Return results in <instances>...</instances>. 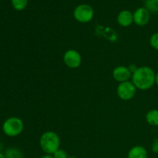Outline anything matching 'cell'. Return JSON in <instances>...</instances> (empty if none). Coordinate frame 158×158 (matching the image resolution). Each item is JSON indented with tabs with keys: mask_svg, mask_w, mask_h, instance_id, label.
Here are the masks:
<instances>
[{
	"mask_svg": "<svg viewBox=\"0 0 158 158\" xmlns=\"http://www.w3.org/2000/svg\"><path fill=\"white\" fill-rule=\"evenodd\" d=\"M156 73L150 66H143L138 67L132 73L131 81L136 88L140 90H148L155 84Z\"/></svg>",
	"mask_w": 158,
	"mask_h": 158,
	"instance_id": "cell-1",
	"label": "cell"
},
{
	"mask_svg": "<svg viewBox=\"0 0 158 158\" xmlns=\"http://www.w3.org/2000/svg\"><path fill=\"white\" fill-rule=\"evenodd\" d=\"M60 136L54 131H46L43 133L40 139V146L46 154H52L60 148Z\"/></svg>",
	"mask_w": 158,
	"mask_h": 158,
	"instance_id": "cell-2",
	"label": "cell"
},
{
	"mask_svg": "<svg viewBox=\"0 0 158 158\" xmlns=\"http://www.w3.org/2000/svg\"><path fill=\"white\" fill-rule=\"evenodd\" d=\"M24 129V123L20 118L12 117L8 118L2 125V131L6 135L9 137H17L23 132Z\"/></svg>",
	"mask_w": 158,
	"mask_h": 158,
	"instance_id": "cell-3",
	"label": "cell"
},
{
	"mask_svg": "<svg viewBox=\"0 0 158 158\" xmlns=\"http://www.w3.org/2000/svg\"><path fill=\"white\" fill-rule=\"evenodd\" d=\"M94 11L92 6L88 4H80L73 10V17L80 23H87L93 19Z\"/></svg>",
	"mask_w": 158,
	"mask_h": 158,
	"instance_id": "cell-4",
	"label": "cell"
},
{
	"mask_svg": "<svg viewBox=\"0 0 158 158\" xmlns=\"http://www.w3.org/2000/svg\"><path fill=\"white\" fill-rule=\"evenodd\" d=\"M137 88L132 81H126L119 83L117 88V94L119 98L124 101L131 100L135 97Z\"/></svg>",
	"mask_w": 158,
	"mask_h": 158,
	"instance_id": "cell-5",
	"label": "cell"
},
{
	"mask_svg": "<svg viewBox=\"0 0 158 158\" xmlns=\"http://www.w3.org/2000/svg\"><path fill=\"white\" fill-rule=\"evenodd\" d=\"M63 63L69 69H77L82 63V56L78 51L68 49L63 55Z\"/></svg>",
	"mask_w": 158,
	"mask_h": 158,
	"instance_id": "cell-6",
	"label": "cell"
},
{
	"mask_svg": "<svg viewBox=\"0 0 158 158\" xmlns=\"http://www.w3.org/2000/svg\"><path fill=\"white\" fill-rule=\"evenodd\" d=\"M151 12L145 7H140L134 12V23L138 26H144L149 23Z\"/></svg>",
	"mask_w": 158,
	"mask_h": 158,
	"instance_id": "cell-7",
	"label": "cell"
},
{
	"mask_svg": "<svg viewBox=\"0 0 158 158\" xmlns=\"http://www.w3.org/2000/svg\"><path fill=\"white\" fill-rule=\"evenodd\" d=\"M132 77V73L128 67L125 66H118L113 70V78L119 83L129 81Z\"/></svg>",
	"mask_w": 158,
	"mask_h": 158,
	"instance_id": "cell-8",
	"label": "cell"
},
{
	"mask_svg": "<svg viewBox=\"0 0 158 158\" xmlns=\"http://www.w3.org/2000/svg\"><path fill=\"white\" fill-rule=\"evenodd\" d=\"M117 21L122 27H128L134 23V13L129 10H122L117 15Z\"/></svg>",
	"mask_w": 158,
	"mask_h": 158,
	"instance_id": "cell-9",
	"label": "cell"
},
{
	"mask_svg": "<svg viewBox=\"0 0 158 158\" xmlns=\"http://www.w3.org/2000/svg\"><path fill=\"white\" fill-rule=\"evenodd\" d=\"M148 154L146 148L140 145L131 148L127 154V158H148Z\"/></svg>",
	"mask_w": 158,
	"mask_h": 158,
	"instance_id": "cell-10",
	"label": "cell"
},
{
	"mask_svg": "<svg viewBox=\"0 0 158 158\" xmlns=\"http://www.w3.org/2000/svg\"><path fill=\"white\" fill-rule=\"evenodd\" d=\"M146 121L153 127H158V110H151L146 114Z\"/></svg>",
	"mask_w": 158,
	"mask_h": 158,
	"instance_id": "cell-11",
	"label": "cell"
},
{
	"mask_svg": "<svg viewBox=\"0 0 158 158\" xmlns=\"http://www.w3.org/2000/svg\"><path fill=\"white\" fill-rule=\"evenodd\" d=\"M5 157L6 158H24L23 153L17 148H9L6 150Z\"/></svg>",
	"mask_w": 158,
	"mask_h": 158,
	"instance_id": "cell-12",
	"label": "cell"
},
{
	"mask_svg": "<svg viewBox=\"0 0 158 158\" xmlns=\"http://www.w3.org/2000/svg\"><path fill=\"white\" fill-rule=\"evenodd\" d=\"M144 7L150 12H158V0H145Z\"/></svg>",
	"mask_w": 158,
	"mask_h": 158,
	"instance_id": "cell-13",
	"label": "cell"
},
{
	"mask_svg": "<svg viewBox=\"0 0 158 158\" xmlns=\"http://www.w3.org/2000/svg\"><path fill=\"white\" fill-rule=\"evenodd\" d=\"M12 5L15 10H24L28 5V0H12Z\"/></svg>",
	"mask_w": 158,
	"mask_h": 158,
	"instance_id": "cell-14",
	"label": "cell"
},
{
	"mask_svg": "<svg viewBox=\"0 0 158 158\" xmlns=\"http://www.w3.org/2000/svg\"><path fill=\"white\" fill-rule=\"evenodd\" d=\"M150 44L153 49L158 50V32L154 33L150 39Z\"/></svg>",
	"mask_w": 158,
	"mask_h": 158,
	"instance_id": "cell-15",
	"label": "cell"
},
{
	"mask_svg": "<svg viewBox=\"0 0 158 158\" xmlns=\"http://www.w3.org/2000/svg\"><path fill=\"white\" fill-rule=\"evenodd\" d=\"M52 157L53 158H67L69 156H68L67 152L65 150L60 148L58 151H56L52 154Z\"/></svg>",
	"mask_w": 158,
	"mask_h": 158,
	"instance_id": "cell-16",
	"label": "cell"
},
{
	"mask_svg": "<svg viewBox=\"0 0 158 158\" xmlns=\"http://www.w3.org/2000/svg\"><path fill=\"white\" fill-rule=\"evenodd\" d=\"M151 150L154 154H157L158 153V138H155L152 143V146H151Z\"/></svg>",
	"mask_w": 158,
	"mask_h": 158,
	"instance_id": "cell-17",
	"label": "cell"
},
{
	"mask_svg": "<svg viewBox=\"0 0 158 158\" xmlns=\"http://www.w3.org/2000/svg\"><path fill=\"white\" fill-rule=\"evenodd\" d=\"M137 68H138V67H137V66H136L135 64H131V65H130L129 66H128V69H129V70L131 71V73H133L135 72V71L137 70Z\"/></svg>",
	"mask_w": 158,
	"mask_h": 158,
	"instance_id": "cell-18",
	"label": "cell"
},
{
	"mask_svg": "<svg viewBox=\"0 0 158 158\" xmlns=\"http://www.w3.org/2000/svg\"><path fill=\"white\" fill-rule=\"evenodd\" d=\"M40 158H53V157L51 154H44V155L42 156Z\"/></svg>",
	"mask_w": 158,
	"mask_h": 158,
	"instance_id": "cell-19",
	"label": "cell"
},
{
	"mask_svg": "<svg viewBox=\"0 0 158 158\" xmlns=\"http://www.w3.org/2000/svg\"><path fill=\"white\" fill-rule=\"evenodd\" d=\"M155 84H157V86H158V73H156V77H155Z\"/></svg>",
	"mask_w": 158,
	"mask_h": 158,
	"instance_id": "cell-20",
	"label": "cell"
},
{
	"mask_svg": "<svg viewBox=\"0 0 158 158\" xmlns=\"http://www.w3.org/2000/svg\"><path fill=\"white\" fill-rule=\"evenodd\" d=\"M0 158H6V157H5L4 154H1V153H0Z\"/></svg>",
	"mask_w": 158,
	"mask_h": 158,
	"instance_id": "cell-21",
	"label": "cell"
},
{
	"mask_svg": "<svg viewBox=\"0 0 158 158\" xmlns=\"http://www.w3.org/2000/svg\"><path fill=\"white\" fill-rule=\"evenodd\" d=\"M67 158H77V157H74V156H69V157H68Z\"/></svg>",
	"mask_w": 158,
	"mask_h": 158,
	"instance_id": "cell-22",
	"label": "cell"
},
{
	"mask_svg": "<svg viewBox=\"0 0 158 158\" xmlns=\"http://www.w3.org/2000/svg\"><path fill=\"white\" fill-rule=\"evenodd\" d=\"M157 66H158V60H157Z\"/></svg>",
	"mask_w": 158,
	"mask_h": 158,
	"instance_id": "cell-23",
	"label": "cell"
},
{
	"mask_svg": "<svg viewBox=\"0 0 158 158\" xmlns=\"http://www.w3.org/2000/svg\"><path fill=\"white\" fill-rule=\"evenodd\" d=\"M144 1H145V0H144Z\"/></svg>",
	"mask_w": 158,
	"mask_h": 158,
	"instance_id": "cell-24",
	"label": "cell"
}]
</instances>
